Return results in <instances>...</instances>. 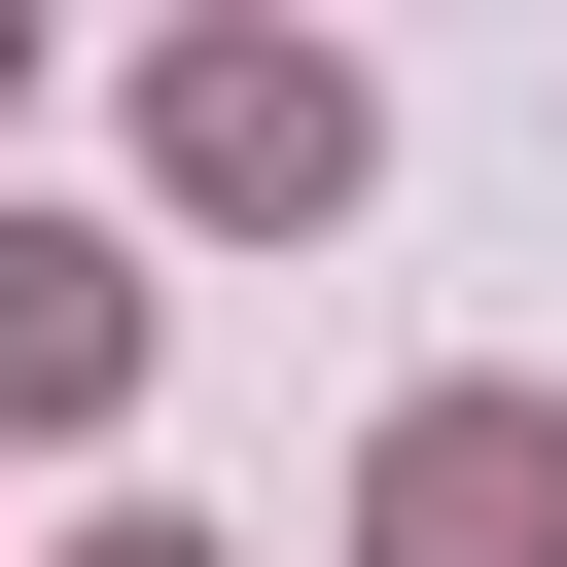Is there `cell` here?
<instances>
[{
	"label": "cell",
	"mask_w": 567,
	"mask_h": 567,
	"mask_svg": "<svg viewBox=\"0 0 567 567\" xmlns=\"http://www.w3.org/2000/svg\"><path fill=\"white\" fill-rule=\"evenodd\" d=\"M0 106H35V35H0Z\"/></svg>",
	"instance_id": "obj_5"
},
{
	"label": "cell",
	"mask_w": 567,
	"mask_h": 567,
	"mask_svg": "<svg viewBox=\"0 0 567 567\" xmlns=\"http://www.w3.org/2000/svg\"><path fill=\"white\" fill-rule=\"evenodd\" d=\"M354 567H567V390H390L354 425Z\"/></svg>",
	"instance_id": "obj_2"
},
{
	"label": "cell",
	"mask_w": 567,
	"mask_h": 567,
	"mask_svg": "<svg viewBox=\"0 0 567 567\" xmlns=\"http://www.w3.org/2000/svg\"><path fill=\"white\" fill-rule=\"evenodd\" d=\"M71 567H248V532H177V496H106V532H71Z\"/></svg>",
	"instance_id": "obj_4"
},
{
	"label": "cell",
	"mask_w": 567,
	"mask_h": 567,
	"mask_svg": "<svg viewBox=\"0 0 567 567\" xmlns=\"http://www.w3.org/2000/svg\"><path fill=\"white\" fill-rule=\"evenodd\" d=\"M0 425H142V248L106 213H0Z\"/></svg>",
	"instance_id": "obj_3"
},
{
	"label": "cell",
	"mask_w": 567,
	"mask_h": 567,
	"mask_svg": "<svg viewBox=\"0 0 567 567\" xmlns=\"http://www.w3.org/2000/svg\"><path fill=\"white\" fill-rule=\"evenodd\" d=\"M142 177H177L213 248H319V213L390 177V71H354V35H177V71H142Z\"/></svg>",
	"instance_id": "obj_1"
}]
</instances>
